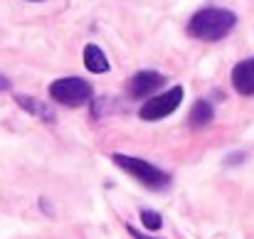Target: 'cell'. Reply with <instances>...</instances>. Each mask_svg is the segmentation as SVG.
I'll list each match as a JSON object with an SVG mask.
<instances>
[{"instance_id":"cell-1","label":"cell","mask_w":254,"mask_h":239,"mask_svg":"<svg viewBox=\"0 0 254 239\" xmlns=\"http://www.w3.org/2000/svg\"><path fill=\"white\" fill-rule=\"evenodd\" d=\"M237 25V15L227 7H202L188 22V35L202 42H217L227 37Z\"/></svg>"},{"instance_id":"cell-2","label":"cell","mask_w":254,"mask_h":239,"mask_svg":"<svg viewBox=\"0 0 254 239\" xmlns=\"http://www.w3.org/2000/svg\"><path fill=\"white\" fill-rule=\"evenodd\" d=\"M114 165H119L124 173H128L133 180H138L141 185H146L148 190H168L173 178H170L166 170L156 168L153 163L148 160H141V158H133V156H124V153H114L111 156Z\"/></svg>"},{"instance_id":"cell-3","label":"cell","mask_w":254,"mask_h":239,"mask_svg":"<svg viewBox=\"0 0 254 239\" xmlns=\"http://www.w3.org/2000/svg\"><path fill=\"white\" fill-rule=\"evenodd\" d=\"M50 96L62 106L77 109L94 99V86L82 77H62L50 84Z\"/></svg>"},{"instance_id":"cell-4","label":"cell","mask_w":254,"mask_h":239,"mask_svg":"<svg viewBox=\"0 0 254 239\" xmlns=\"http://www.w3.org/2000/svg\"><path fill=\"white\" fill-rule=\"evenodd\" d=\"M183 86H173L168 91H163V94H156V96H151L141 109H138V116H141V121H161V119H166L170 116L180 104H183Z\"/></svg>"},{"instance_id":"cell-5","label":"cell","mask_w":254,"mask_h":239,"mask_svg":"<svg viewBox=\"0 0 254 239\" xmlns=\"http://www.w3.org/2000/svg\"><path fill=\"white\" fill-rule=\"evenodd\" d=\"M166 84V77L161 72H151V69H143L138 74H133L126 89H128V96L131 99H148V96H156V91Z\"/></svg>"},{"instance_id":"cell-6","label":"cell","mask_w":254,"mask_h":239,"mask_svg":"<svg viewBox=\"0 0 254 239\" xmlns=\"http://www.w3.org/2000/svg\"><path fill=\"white\" fill-rule=\"evenodd\" d=\"M230 79H232V89L240 96H254V57L237 62L232 67Z\"/></svg>"},{"instance_id":"cell-7","label":"cell","mask_w":254,"mask_h":239,"mask_svg":"<svg viewBox=\"0 0 254 239\" xmlns=\"http://www.w3.org/2000/svg\"><path fill=\"white\" fill-rule=\"evenodd\" d=\"M15 104H17L22 111H27L30 116H37V119H42V121H47V123H55V111H52L45 101H40V99H35V96H30V94H15Z\"/></svg>"},{"instance_id":"cell-8","label":"cell","mask_w":254,"mask_h":239,"mask_svg":"<svg viewBox=\"0 0 254 239\" xmlns=\"http://www.w3.org/2000/svg\"><path fill=\"white\" fill-rule=\"evenodd\" d=\"M84 67L91 72V74H106L111 69L104 50L99 45H86L84 47Z\"/></svg>"},{"instance_id":"cell-9","label":"cell","mask_w":254,"mask_h":239,"mask_svg":"<svg viewBox=\"0 0 254 239\" xmlns=\"http://www.w3.org/2000/svg\"><path fill=\"white\" fill-rule=\"evenodd\" d=\"M212 119H215V109H212V104L205 101V99H197V101L192 104V111H190L188 123H190V128H202V126H207Z\"/></svg>"},{"instance_id":"cell-10","label":"cell","mask_w":254,"mask_h":239,"mask_svg":"<svg viewBox=\"0 0 254 239\" xmlns=\"http://www.w3.org/2000/svg\"><path fill=\"white\" fill-rule=\"evenodd\" d=\"M141 222L148 232H158L163 227V217L156 210H141Z\"/></svg>"},{"instance_id":"cell-11","label":"cell","mask_w":254,"mask_h":239,"mask_svg":"<svg viewBox=\"0 0 254 239\" xmlns=\"http://www.w3.org/2000/svg\"><path fill=\"white\" fill-rule=\"evenodd\" d=\"M126 230H128V235L133 239H156V237H151V235H143V232H138V230H133L131 225H126Z\"/></svg>"},{"instance_id":"cell-12","label":"cell","mask_w":254,"mask_h":239,"mask_svg":"<svg viewBox=\"0 0 254 239\" xmlns=\"http://www.w3.org/2000/svg\"><path fill=\"white\" fill-rule=\"evenodd\" d=\"M5 89H10V81L5 79L2 74H0V91H5Z\"/></svg>"},{"instance_id":"cell-13","label":"cell","mask_w":254,"mask_h":239,"mask_svg":"<svg viewBox=\"0 0 254 239\" xmlns=\"http://www.w3.org/2000/svg\"><path fill=\"white\" fill-rule=\"evenodd\" d=\"M30 2H42V0H30Z\"/></svg>"}]
</instances>
